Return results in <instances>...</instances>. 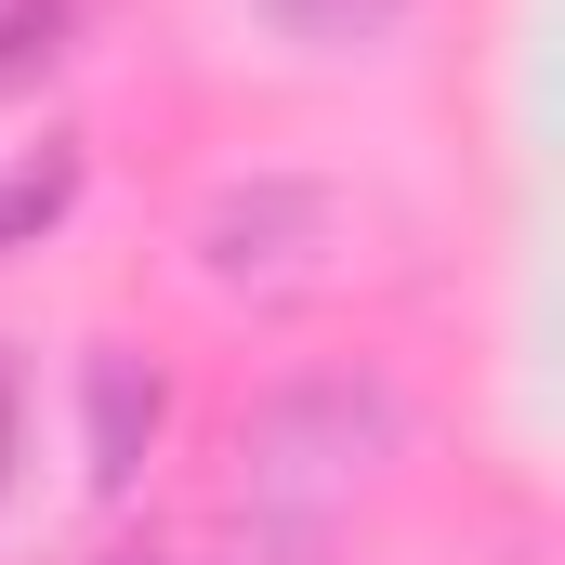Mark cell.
I'll return each instance as SVG.
<instances>
[{"label": "cell", "mask_w": 565, "mask_h": 565, "mask_svg": "<svg viewBox=\"0 0 565 565\" xmlns=\"http://www.w3.org/2000/svg\"><path fill=\"white\" fill-rule=\"evenodd\" d=\"M329 211H342V198H316V184L211 198V224H198V277H211V289H302V277H329V264L289 250V224H329Z\"/></svg>", "instance_id": "6da1fadb"}, {"label": "cell", "mask_w": 565, "mask_h": 565, "mask_svg": "<svg viewBox=\"0 0 565 565\" xmlns=\"http://www.w3.org/2000/svg\"><path fill=\"white\" fill-rule=\"evenodd\" d=\"M79 422H93V500H132L145 447L171 422V382L145 369L132 342H93V355H79Z\"/></svg>", "instance_id": "7a4b0ae2"}, {"label": "cell", "mask_w": 565, "mask_h": 565, "mask_svg": "<svg viewBox=\"0 0 565 565\" xmlns=\"http://www.w3.org/2000/svg\"><path fill=\"white\" fill-rule=\"evenodd\" d=\"M66 211H79V145H40V158L0 171V250H40Z\"/></svg>", "instance_id": "3957f363"}, {"label": "cell", "mask_w": 565, "mask_h": 565, "mask_svg": "<svg viewBox=\"0 0 565 565\" xmlns=\"http://www.w3.org/2000/svg\"><path fill=\"white\" fill-rule=\"evenodd\" d=\"M93 26V0H0V93H26L40 66H66Z\"/></svg>", "instance_id": "277c9868"}, {"label": "cell", "mask_w": 565, "mask_h": 565, "mask_svg": "<svg viewBox=\"0 0 565 565\" xmlns=\"http://www.w3.org/2000/svg\"><path fill=\"white\" fill-rule=\"evenodd\" d=\"M289 40H369V26H395L408 0H264Z\"/></svg>", "instance_id": "5b68a950"}, {"label": "cell", "mask_w": 565, "mask_h": 565, "mask_svg": "<svg viewBox=\"0 0 565 565\" xmlns=\"http://www.w3.org/2000/svg\"><path fill=\"white\" fill-rule=\"evenodd\" d=\"M211 565H316V526H302V513H264V526H237Z\"/></svg>", "instance_id": "8992f818"}, {"label": "cell", "mask_w": 565, "mask_h": 565, "mask_svg": "<svg viewBox=\"0 0 565 565\" xmlns=\"http://www.w3.org/2000/svg\"><path fill=\"white\" fill-rule=\"evenodd\" d=\"M0 473H13V369H0Z\"/></svg>", "instance_id": "52a82bcc"}, {"label": "cell", "mask_w": 565, "mask_h": 565, "mask_svg": "<svg viewBox=\"0 0 565 565\" xmlns=\"http://www.w3.org/2000/svg\"><path fill=\"white\" fill-rule=\"evenodd\" d=\"M119 565H145V553H119Z\"/></svg>", "instance_id": "ba28073f"}]
</instances>
